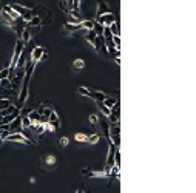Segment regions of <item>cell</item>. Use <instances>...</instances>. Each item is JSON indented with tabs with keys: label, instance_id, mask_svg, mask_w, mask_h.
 <instances>
[{
	"label": "cell",
	"instance_id": "4dcf8cb0",
	"mask_svg": "<svg viewBox=\"0 0 196 193\" xmlns=\"http://www.w3.org/2000/svg\"><path fill=\"white\" fill-rule=\"evenodd\" d=\"M0 85H2L3 88H11V81L9 79H2V81H0Z\"/></svg>",
	"mask_w": 196,
	"mask_h": 193
},
{
	"label": "cell",
	"instance_id": "f546056e",
	"mask_svg": "<svg viewBox=\"0 0 196 193\" xmlns=\"http://www.w3.org/2000/svg\"><path fill=\"white\" fill-rule=\"evenodd\" d=\"M113 136V141H114V147H117L119 148V145H121V134H111Z\"/></svg>",
	"mask_w": 196,
	"mask_h": 193
},
{
	"label": "cell",
	"instance_id": "603a6c76",
	"mask_svg": "<svg viewBox=\"0 0 196 193\" xmlns=\"http://www.w3.org/2000/svg\"><path fill=\"white\" fill-rule=\"evenodd\" d=\"M114 165L121 167V150L119 148H116V151H114Z\"/></svg>",
	"mask_w": 196,
	"mask_h": 193
},
{
	"label": "cell",
	"instance_id": "6da1fadb",
	"mask_svg": "<svg viewBox=\"0 0 196 193\" xmlns=\"http://www.w3.org/2000/svg\"><path fill=\"white\" fill-rule=\"evenodd\" d=\"M94 22H97V23L103 25V27H110L111 23H114V22H116V16H114V12L108 11V12H103V14L97 16Z\"/></svg>",
	"mask_w": 196,
	"mask_h": 193
},
{
	"label": "cell",
	"instance_id": "1f68e13d",
	"mask_svg": "<svg viewBox=\"0 0 196 193\" xmlns=\"http://www.w3.org/2000/svg\"><path fill=\"white\" fill-rule=\"evenodd\" d=\"M90 122H91V125L94 127V125H96V124L99 122V118H97L96 114H91V116H90Z\"/></svg>",
	"mask_w": 196,
	"mask_h": 193
},
{
	"label": "cell",
	"instance_id": "d6986e66",
	"mask_svg": "<svg viewBox=\"0 0 196 193\" xmlns=\"http://www.w3.org/2000/svg\"><path fill=\"white\" fill-rule=\"evenodd\" d=\"M108 28H110V31H111V34H113V36H121V34H119V23H117V22L111 23Z\"/></svg>",
	"mask_w": 196,
	"mask_h": 193
},
{
	"label": "cell",
	"instance_id": "74e56055",
	"mask_svg": "<svg viewBox=\"0 0 196 193\" xmlns=\"http://www.w3.org/2000/svg\"><path fill=\"white\" fill-rule=\"evenodd\" d=\"M0 124H2V122H0Z\"/></svg>",
	"mask_w": 196,
	"mask_h": 193
},
{
	"label": "cell",
	"instance_id": "3957f363",
	"mask_svg": "<svg viewBox=\"0 0 196 193\" xmlns=\"http://www.w3.org/2000/svg\"><path fill=\"white\" fill-rule=\"evenodd\" d=\"M43 53H45V48H42V46H36V48L31 51V62L37 63L39 60H42Z\"/></svg>",
	"mask_w": 196,
	"mask_h": 193
},
{
	"label": "cell",
	"instance_id": "5b68a950",
	"mask_svg": "<svg viewBox=\"0 0 196 193\" xmlns=\"http://www.w3.org/2000/svg\"><path fill=\"white\" fill-rule=\"evenodd\" d=\"M28 87H30V84H23V82H22L20 93H19V105L25 104V100H27V96H28Z\"/></svg>",
	"mask_w": 196,
	"mask_h": 193
},
{
	"label": "cell",
	"instance_id": "83f0119b",
	"mask_svg": "<svg viewBox=\"0 0 196 193\" xmlns=\"http://www.w3.org/2000/svg\"><path fill=\"white\" fill-rule=\"evenodd\" d=\"M9 105H11V102H9L8 99H0V111L5 110V108L9 107Z\"/></svg>",
	"mask_w": 196,
	"mask_h": 193
},
{
	"label": "cell",
	"instance_id": "8d00e7d4",
	"mask_svg": "<svg viewBox=\"0 0 196 193\" xmlns=\"http://www.w3.org/2000/svg\"><path fill=\"white\" fill-rule=\"evenodd\" d=\"M76 193H85V191H84V190H82V188H79V190H77V191H76Z\"/></svg>",
	"mask_w": 196,
	"mask_h": 193
},
{
	"label": "cell",
	"instance_id": "4316f807",
	"mask_svg": "<svg viewBox=\"0 0 196 193\" xmlns=\"http://www.w3.org/2000/svg\"><path fill=\"white\" fill-rule=\"evenodd\" d=\"M0 19H3V20H5L6 23H9V25H11V23H14V20H12V19H11L8 14H6L5 11H2V14H0Z\"/></svg>",
	"mask_w": 196,
	"mask_h": 193
},
{
	"label": "cell",
	"instance_id": "44dd1931",
	"mask_svg": "<svg viewBox=\"0 0 196 193\" xmlns=\"http://www.w3.org/2000/svg\"><path fill=\"white\" fill-rule=\"evenodd\" d=\"M28 118H30L33 122H39V119H40V113H39V111H34V110H31V111H30V114H28Z\"/></svg>",
	"mask_w": 196,
	"mask_h": 193
},
{
	"label": "cell",
	"instance_id": "ac0fdd59",
	"mask_svg": "<svg viewBox=\"0 0 196 193\" xmlns=\"http://www.w3.org/2000/svg\"><path fill=\"white\" fill-rule=\"evenodd\" d=\"M43 161H45V164H48L49 167H54V165H56V158L51 156V154H46V156H43Z\"/></svg>",
	"mask_w": 196,
	"mask_h": 193
},
{
	"label": "cell",
	"instance_id": "2e32d148",
	"mask_svg": "<svg viewBox=\"0 0 196 193\" xmlns=\"http://www.w3.org/2000/svg\"><path fill=\"white\" fill-rule=\"evenodd\" d=\"M77 93H79L81 96H85V97H90V99H91V90H90V88L79 87V88H77Z\"/></svg>",
	"mask_w": 196,
	"mask_h": 193
},
{
	"label": "cell",
	"instance_id": "7c38bea8",
	"mask_svg": "<svg viewBox=\"0 0 196 193\" xmlns=\"http://www.w3.org/2000/svg\"><path fill=\"white\" fill-rule=\"evenodd\" d=\"M96 36H97V34H96L93 30H88V31H87V34H85V40H87L90 45H93V46H94V42H96Z\"/></svg>",
	"mask_w": 196,
	"mask_h": 193
},
{
	"label": "cell",
	"instance_id": "9a60e30c",
	"mask_svg": "<svg viewBox=\"0 0 196 193\" xmlns=\"http://www.w3.org/2000/svg\"><path fill=\"white\" fill-rule=\"evenodd\" d=\"M81 27H82V30H93V27H94V20H82L81 22Z\"/></svg>",
	"mask_w": 196,
	"mask_h": 193
},
{
	"label": "cell",
	"instance_id": "5bb4252c",
	"mask_svg": "<svg viewBox=\"0 0 196 193\" xmlns=\"http://www.w3.org/2000/svg\"><path fill=\"white\" fill-rule=\"evenodd\" d=\"M97 107H99V110H100L102 116H105V118H108V116H110V113H111V110H110L108 107H105V105H103L102 102H97Z\"/></svg>",
	"mask_w": 196,
	"mask_h": 193
},
{
	"label": "cell",
	"instance_id": "ba28073f",
	"mask_svg": "<svg viewBox=\"0 0 196 193\" xmlns=\"http://www.w3.org/2000/svg\"><path fill=\"white\" fill-rule=\"evenodd\" d=\"M20 40H22L23 43H28V42L31 40V27H27V28L22 31V34H20Z\"/></svg>",
	"mask_w": 196,
	"mask_h": 193
},
{
	"label": "cell",
	"instance_id": "d590c367",
	"mask_svg": "<svg viewBox=\"0 0 196 193\" xmlns=\"http://www.w3.org/2000/svg\"><path fill=\"white\" fill-rule=\"evenodd\" d=\"M90 172H91V170H87V169H82V172H81V173H82V176H88V175H90Z\"/></svg>",
	"mask_w": 196,
	"mask_h": 193
},
{
	"label": "cell",
	"instance_id": "8fae6325",
	"mask_svg": "<svg viewBox=\"0 0 196 193\" xmlns=\"http://www.w3.org/2000/svg\"><path fill=\"white\" fill-rule=\"evenodd\" d=\"M27 51H25V48H23V51H22V54H20V57H19V60H17V65H16V70L17 68H25L27 67Z\"/></svg>",
	"mask_w": 196,
	"mask_h": 193
},
{
	"label": "cell",
	"instance_id": "9c48e42d",
	"mask_svg": "<svg viewBox=\"0 0 196 193\" xmlns=\"http://www.w3.org/2000/svg\"><path fill=\"white\" fill-rule=\"evenodd\" d=\"M105 97H107V94L99 91V90H93V91H91V99H94L96 102H103Z\"/></svg>",
	"mask_w": 196,
	"mask_h": 193
},
{
	"label": "cell",
	"instance_id": "277c9868",
	"mask_svg": "<svg viewBox=\"0 0 196 193\" xmlns=\"http://www.w3.org/2000/svg\"><path fill=\"white\" fill-rule=\"evenodd\" d=\"M97 124H100V130H102L103 136H105L108 141H111V136H110V122L107 119H100Z\"/></svg>",
	"mask_w": 196,
	"mask_h": 193
},
{
	"label": "cell",
	"instance_id": "484cf974",
	"mask_svg": "<svg viewBox=\"0 0 196 193\" xmlns=\"http://www.w3.org/2000/svg\"><path fill=\"white\" fill-rule=\"evenodd\" d=\"M8 76H9V67H5L0 70V81L2 79H8Z\"/></svg>",
	"mask_w": 196,
	"mask_h": 193
},
{
	"label": "cell",
	"instance_id": "7402d4cb",
	"mask_svg": "<svg viewBox=\"0 0 196 193\" xmlns=\"http://www.w3.org/2000/svg\"><path fill=\"white\" fill-rule=\"evenodd\" d=\"M20 118H22V127H23V128H30V127H31L33 121L28 118V116H20Z\"/></svg>",
	"mask_w": 196,
	"mask_h": 193
},
{
	"label": "cell",
	"instance_id": "d6a6232c",
	"mask_svg": "<svg viewBox=\"0 0 196 193\" xmlns=\"http://www.w3.org/2000/svg\"><path fill=\"white\" fill-rule=\"evenodd\" d=\"M76 141H81V142H87V136L82 133H77L76 134Z\"/></svg>",
	"mask_w": 196,
	"mask_h": 193
},
{
	"label": "cell",
	"instance_id": "30bf717a",
	"mask_svg": "<svg viewBox=\"0 0 196 193\" xmlns=\"http://www.w3.org/2000/svg\"><path fill=\"white\" fill-rule=\"evenodd\" d=\"M117 102H119V100H117L116 97H113V96H107L105 99H103V102H102V104L105 105V107H108V108L111 110V108H113V107L117 104Z\"/></svg>",
	"mask_w": 196,
	"mask_h": 193
},
{
	"label": "cell",
	"instance_id": "e0dca14e",
	"mask_svg": "<svg viewBox=\"0 0 196 193\" xmlns=\"http://www.w3.org/2000/svg\"><path fill=\"white\" fill-rule=\"evenodd\" d=\"M40 23H42L40 17H39V16H33V17H31V20L28 22V25H27V27H39V25H40Z\"/></svg>",
	"mask_w": 196,
	"mask_h": 193
},
{
	"label": "cell",
	"instance_id": "cb8c5ba5",
	"mask_svg": "<svg viewBox=\"0 0 196 193\" xmlns=\"http://www.w3.org/2000/svg\"><path fill=\"white\" fill-rule=\"evenodd\" d=\"M93 31L97 34V36H102V33H103V25H100V23H97V22H94V27H93Z\"/></svg>",
	"mask_w": 196,
	"mask_h": 193
},
{
	"label": "cell",
	"instance_id": "f1b7e54d",
	"mask_svg": "<svg viewBox=\"0 0 196 193\" xmlns=\"http://www.w3.org/2000/svg\"><path fill=\"white\" fill-rule=\"evenodd\" d=\"M111 40H113V43H114L116 48H121V36H113Z\"/></svg>",
	"mask_w": 196,
	"mask_h": 193
},
{
	"label": "cell",
	"instance_id": "d4e9b609",
	"mask_svg": "<svg viewBox=\"0 0 196 193\" xmlns=\"http://www.w3.org/2000/svg\"><path fill=\"white\" fill-rule=\"evenodd\" d=\"M84 67H85V62L82 59H76L73 63V68H76V70H82Z\"/></svg>",
	"mask_w": 196,
	"mask_h": 193
},
{
	"label": "cell",
	"instance_id": "836d02e7",
	"mask_svg": "<svg viewBox=\"0 0 196 193\" xmlns=\"http://www.w3.org/2000/svg\"><path fill=\"white\" fill-rule=\"evenodd\" d=\"M30 111H31V108H22L20 113H19V116H28Z\"/></svg>",
	"mask_w": 196,
	"mask_h": 193
},
{
	"label": "cell",
	"instance_id": "52a82bcc",
	"mask_svg": "<svg viewBox=\"0 0 196 193\" xmlns=\"http://www.w3.org/2000/svg\"><path fill=\"white\" fill-rule=\"evenodd\" d=\"M20 127H22V118H20V116H17L12 122H9V131L11 133H16V130H19Z\"/></svg>",
	"mask_w": 196,
	"mask_h": 193
},
{
	"label": "cell",
	"instance_id": "7a4b0ae2",
	"mask_svg": "<svg viewBox=\"0 0 196 193\" xmlns=\"http://www.w3.org/2000/svg\"><path fill=\"white\" fill-rule=\"evenodd\" d=\"M5 141H9V142H20V144H33L28 138H25V134L22 133H9Z\"/></svg>",
	"mask_w": 196,
	"mask_h": 193
},
{
	"label": "cell",
	"instance_id": "e575fe53",
	"mask_svg": "<svg viewBox=\"0 0 196 193\" xmlns=\"http://www.w3.org/2000/svg\"><path fill=\"white\" fill-rule=\"evenodd\" d=\"M59 144H60L62 147H65V145H68V139L65 138V136H63V138H60V141H59Z\"/></svg>",
	"mask_w": 196,
	"mask_h": 193
},
{
	"label": "cell",
	"instance_id": "8992f818",
	"mask_svg": "<svg viewBox=\"0 0 196 193\" xmlns=\"http://www.w3.org/2000/svg\"><path fill=\"white\" fill-rule=\"evenodd\" d=\"M30 128H31V130H33L34 133L40 134V138H42L43 133H45V124H42V122H33Z\"/></svg>",
	"mask_w": 196,
	"mask_h": 193
},
{
	"label": "cell",
	"instance_id": "ffe728a7",
	"mask_svg": "<svg viewBox=\"0 0 196 193\" xmlns=\"http://www.w3.org/2000/svg\"><path fill=\"white\" fill-rule=\"evenodd\" d=\"M99 139H100V136L97 133H94V134H91V136H87V142L88 144H97Z\"/></svg>",
	"mask_w": 196,
	"mask_h": 193
},
{
	"label": "cell",
	"instance_id": "4fadbf2b",
	"mask_svg": "<svg viewBox=\"0 0 196 193\" xmlns=\"http://www.w3.org/2000/svg\"><path fill=\"white\" fill-rule=\"evenodd\" d=\"M108 11H110V8H108L107 2H100V3H99V8H97V12H96V17L100 16V14H103V12H108Z\"/></svg>",
	"mask_w": 196,
	"mask_h": 193
}]
</instances>
